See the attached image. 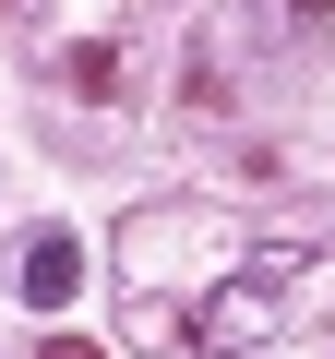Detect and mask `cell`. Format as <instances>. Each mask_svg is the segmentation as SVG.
Here are the masks:
<instances>
[{"mask_svg": "<svg viewBox=\"0 0 335 359\" xmlns=\"http://www.w3.org/2000/svg\"><path fill=\"white\" fill-rule=\"evenodd\" d=\"M13 287H25V311H60V299L84 287V252H72V228H36V240H25V264H13Z\"/></svg>", "mask_w": 335, "mask_h": 359, "instance_id": "1", "label": "cell"}, {"mask_svg": "<svg viewBox=\"0 0 335 359\" xmlns=\"http://www.w3.org/2000/svg\"><path fill=\"white\" fill-rule=\"evenodd\" d=\"M60 84H72V96H108V84H120V60H108V48H72V60H60Z\"/></svg>", "mask_w": 335, "mask_h": 359, "instance_id": "2", "label": "cell"}, {"mask_svg": "<svg viewBox=\"0 0 335 359\" xmlns=\"http://www.w3.org/2000/svg\"><path fill=\"white\" fill-rule=\"evenodd\" d=\"M48 359H96V347H48Z\"/></svg>", "mask_w": 335, "mask_h": 359, "instance_id": "3", "label": "cell"}, {"mask_svg": "<svg viewBox=\"0 0 335 359\" xmlns=\"http://www.w3.org/2000/svg\"><path fill=\"white\" fill-rule=\"evenodd\" d=\"M299 13H323V0H299Z\"/></svg>", "mask_w": 335, "mask_h": 359, "instance_id": "4", "label": "cell"}]
</instances>
